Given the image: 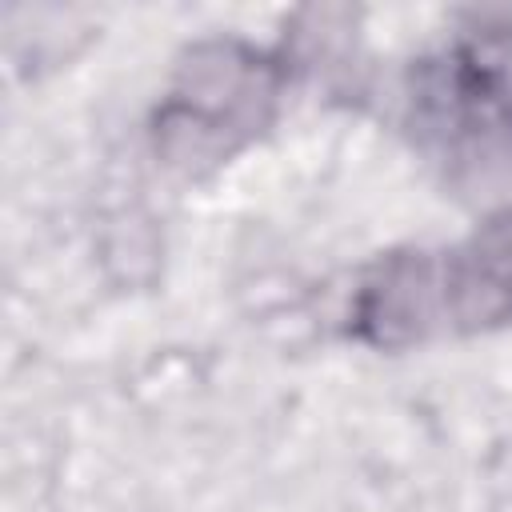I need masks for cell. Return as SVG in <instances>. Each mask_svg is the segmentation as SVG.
Returning a JSON list of instances; mask_svg holds the SVG:
<instances>
[{
  "instance_id": "6da1fadb",
  "label": "cell",
  "mask_w": 512,
  "mask_h": 512,
  "mask_svg": "<svg viewBox=\"0 0 512 512\" xmlns=\"http://www.w3.org/2000/svg\"><path fill=\"white\" fill-rule=\"evenodd\" d=\"M276 100V68L268 56L240 44H208L192 56L180 88L160 112L156 140L172 156L192 136L188 156L228 152L268 120Z\"/></svg>"
},
{
  "instance_id": "7a4b0ae2",
  "label": "cell",
  "mask_w": 512,
  "mask_h": 512,
  "mask_svg": "<svg viewBox=\"0 0 512 512\" xmlns=\"http://www.w3.org/2000/svg\"><path fill=\"white\" fill-rule=\"evenodd\" d=\"M424 328H488L512 320V212L480 224L444 256L416 252Z\"/></svg>"
}]
</instances>
